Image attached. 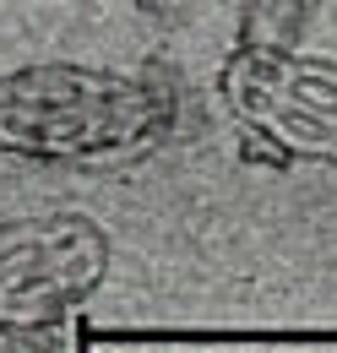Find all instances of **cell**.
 Listing matches in <instances>:
<instances>
[{
    "instance_id": "3",
    "label": "cell",
    "mask_w": 337,
    "mask_h": 353,
    "mask_svg": "<svg viewBox=\"0 0 337 353\" xmlns=\"http://www.w3.org/2000/svg\"><path fill=\"white\" fill-rule=\"evenodd\" d=\"M223 98L240 125L267 131L289 158L337 169V65L299 49H234Z\"/></svg>"
},
{
    "instance_id": "2",
    "label": "cell",
    "mask_w": 337,
    "mask_h": 353,
    "mask_svg": "<svg viewBox=\"0 0 337 353\" xmlns=\"http://www.w3.org/2000/svg\"><path fill=\"white\" fill-rule=\"evenodd\" d=\"M109 239L87 212L0 223V337L60 321L104 283Z\"/></svg>"
},
{
    "instance_id": "6",
    "label": "cell",
    "mask_w": 337,
    "mask_h": 353,
    "mask_svg": "<svg viewBox=\"0 0 337 353\" xmlns=\"http://www.w3.org/2000/svg\"><path fill=\"white\" fill-rule=\"evenodd\" d=\"M185 0H136V11H147V17H174Z\"/></svg>"
},
{
    "instance_id": "1",
    "label": "cell",
    "mask_w": 337,
    "mask_h": 353,
    "mask_svg": "<svg viewBox=\"0 0 337 353\" xmlns=\"http://www.w3.org/2000/svg\"><path fill=\"white\" fill-rule=\"evenodd\" d=\"M180 120V82L164 65L44 60L0 77V152L28 163L126 169L158 152Z\"/></svg>"
},
{
    "instance_id": "5",
    "label": "cell",
    "mask_w": 337,
    "mask_h": 353,
    "mask_svg": "<svg viewBox=\"0 0 337 353\" xmlns=\"http://www.w3.org/2000/svg\"><path fill=\"white\" fill-rule=\"evenodd\" d=\"M234 152L245 158V163H256V169H289L294 158L272 141L267 131H251V125H240V136H234Z\"/></svg>"
},
{
    "instance_id": "4",
    "label": "cell",
    "mask_w": 337,
    "mask_h": 353,
    "mask_svg": "<svg viewBox=\"0 0 337 353\" xmlns=\"http://www.w3.org/2000/svg\"><path fill=\"white\" fill-rule=\"evenodd\" d=\"M310 0H240V49H294Z\"/></svg>"
}]
</instances>
